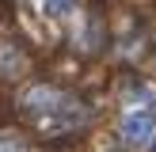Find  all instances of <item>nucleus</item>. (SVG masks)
Instances as JSON below:
<instances>
[{"instance_id": "1", "label": "nucleus", "mask_w": 156, "mask_h": 152, "mask_svg": "<svg viewBox=\"0 0 156 152\" xmlns=\"http://www.w3.org/2000/svg\"><path fill=\"white\" fill-rule=\"evenodd\" d=\"M156 133V122L149 110H129L126 118H122V137H126L129 144H149Z\"/></svg>"}, {"instance_id": "2", "label": "nucleus", "mask_w": 156, "mask_h": 152, "mask_svg": "<svg viewBox=\"0 0 156 152\" xmlns=\"http://www.w3.org/2000/svg\"><path fill=\"white\" fill-rule=\"evenodd\" d=\"M42 12L46 15H69L73 12V0H42Z\"/></svg>"}, {"instance_id": "4", "label": "nucleus", "mask_w": 156, "mask_h": 152, "mask_svg": "<svg viewBox=\"0 0 156 152\" xmlns=\"http://www.w3.org/2000/svg\"><path fill=\"white\" fill-rule=\"evenodd\" d=\"M152 152H156V133H152Z\"/></svg>"}, {"instance_id": "3", "label": "nucleus", "mask_w": 156, "mask_h": 152, "mask_svg": "<svg viewBox=\"0 0 156 152\" xmlns=\"http://www.w3.org/2000/svg\"><path fill=\"white\" fill-rule=\"evenodd\" d=\"M0 152H19V137H12V133H0Z\"/></svg>"}]
</instances>
